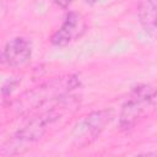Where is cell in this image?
I'll list each match as a JSON object with an SVG mask.
<instances>
[{
    "label": "cell",
    "instance_id": "8",
    "mask_svg": "<svg viewBox=\"0 0 157 157\" xmlns=\"http://www.w3.org/2000/svg\"><path fill=\"white\" fill-rule=\"evenodd\" d=\"M18 83H20V81L17 78H10V80L5 81L2 83V87H1V94H2V97L6 98L7 96H10L15 91V88L17 87Z\"/></svg>",
    "mask_w": 157,
    "mask_h": 157
},
{
    "label": "cell",
    "instance_id": "9",
    "mask_svg": "<svg viewBox=\"0 0 157 157\" xmlns=\"http://www.w3.org/2000/svg\"><path fill=\"white\" fill-rule=\"evenodd\" d=\"M71 1H72V0H54V2H55L58 6H60L61 9H66V7L71 4Z\"/></svg>",
    "mask_w": 157,
    "mask_h": 157
},
{
    "label": "cell",
    "instance_id": "3",
    "mask_svg": "<svg viewBox=\"0 0 157 157\" xmlns=\"http://www.w3.org/2000/svg\"><path fill=\"white\" fill-rule=\"evenodd\" d=\"M157 88L148 83L135 86L119 114V125L123 130L134 128L140 120L146 118L156 107Z\"/></svg>",
    "mask_w": 157,
    "mask_h": 157
},
{
    "label": "cell",
    "instance_id": "7",
    "mask_svg": "<svg viewBox=\"0 0 157 157\" xmlns=\"http://www.w3.org/2000/svg\"><path fill=\"white\" fill-rule=\"evenodd\" d=\"M139 22L144 31L157 39V6L152 0H141L137 6Z\"/></svg>",
    "mask_w": 157,
    "mask_h": 157
},
{
    "label": "cell",
    "instance_id": "2",
    "mask_svg": "<svg viewBox=\"0 0 157 157\" xmlns=\"http://www.w3.org/2000/svg\"><path fill=\"white\" fill-rule=\"evenodd\" d=\"M80 85V78L75 74L50 78L39 86L23 92L12 103V108L17 114L26 115L65 96L71 94V92L78 88Z\"/></svg>",
    "mask_w": 157,
    "mask_h": 157
},
{
    "label": "cell",
    "instance_id": "5",
    "mask_svg": "<svg viewBox=\"0 0 157 157\" xmlns=\"http://www.w3.org/2000/svg\"><path fill=\"white\" fill-rule=\"evenodd\" d=\"M85 31L86 23L83 17L75 11H70L66 15L61 27L50 37V43L55 47H65L81 37Z\"/></svg>",
    "mask_w": 157,
    "mask_h": 157
},
{
    "label": "cell",
    "instance_id": "1",
    "mask_svg": "<svg viewBox=\"0 0 157 157\" xmlns=\"http://www.w3.org/2000/svg\"><path fill=\"white\" fill-rule=\"evenodd\" d=\"M80 101L77 97L70 94L63 97L49 104L43 112L33 117L22 129H20L10 140V150L4 155H13L20 152L17 148L26 144L34 142L39 140L49 129V126L58 123L65 115H69L78 107Z\"/></svg>",
    "mask_w": 157,
    "mask_h": 157
},
{
    "label": "cell",
    "instance_id": "4",
    "mask_svg": "<svg viewBox=\"0 0 157 157\" xmlns=\"http://www.w3.org/2000/svg\"><path fill=\"white\" fill-rule=\"evenodd\" d=\"M112 118L113 112L109 109L94 110L83 117L72 129L71 137L74 145L77 148H83L91 145L109 124Z\"/></svg>",
    "mask_w": 157,
    "mask_h": 157
},
{
    "label": "cell",
    "instance_id": "10",
    "mask_svg": "<svg viewBox=\"0 0 157 157\" xmlns=\"http://www.w3.org/2000/svg\"><path fill=\"white\" fill-rule=\"evenodd\" d=\"M86 1H87L88 4H96V2L98 1V0H86Z\"/></svg>",
    "mask_w": 157,
    "mask_h": 157
},
{
    "label": "cell",
    "instance_id": "6",
    "mask_svg": "<svg viewBox=\"0 0 157 157\" xmlns=\"http://www.w3.org/2000/svg\"><path fill=\"white\" fill-rule=\"evenodd\" d=\"M31 42L23 37H15L10 39L2 50V61L12 69L25 67L31 61Z\"/></svg>",
    "mask_w": 157,
    "mask_h": 157
}]
</instances>
